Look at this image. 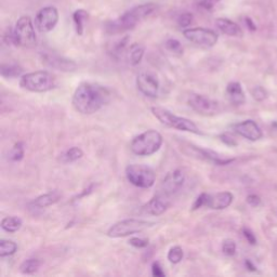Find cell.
<instances>
[{
  "label": "cell",
  "mask_w": 277,
  "mask_h": 277,
  "mask_svg": "<svg viewBox=\"0 0 277 277\" xmlns=\"http://www.w3.org/2000/svg\"><path fill=\"white\" fill-rule=\"evenodd\" d=\"M111 94L105 87L95 82H82L75 90L72 104L76 112L92 115L110 101Z\"/></svg>",
  "instance_id": "6da1fadb"
},
{
  "label": "cell",
  "mask_w": 277,
  "mask_h": 277,
  "mask_svg": "<svg viewBox=\"0 0 277 277\" xmlns=\"http://www.w3.org/2000/svg\"><path fill=\"white\" fill-rule=\"evenodd\" d=\"M157 6L155 4H143L134 7L129 11L125 12L122 17L117 20L112 21L108 25V31L111 34L123 33L126 31H130L142 20H144L156 10Z\"/></svg>",
  "instance_id": "7a4b0ae2"
},
{
  "label": "cell",
  "mask_w": 277,
  "mask_h": 277,
  "mask_svg": "<svg viewBox=\"0 0 277 277\" xmlns=\"http://www.w3.org/2000/svg\"><path fill=\"white\" fill-rule=\"evenodd\" d=\"M151 112L153 114V116L157 119L161 125H164L168 128H172V129L175 130L191 132L194 134H203V132L200 130V128L197 127V125L194 122H192L191 119L176 116L173 113L164 108H159V106H153L151 109Z\"/></svg>",
  "instance_id": "3957f363"
},
{
  "label": "cell",
  "mask_w": 277,
  "mask_h": 277,
  "mask_svg": "<svg viewBox=\"0 0 277 277\" xmlns=\"http://www.w3.org/2000/svg\"><path fill=\"white\" fill-rule=\"evenodd\" d=\"M162 142L164 139L161 134L157 130L150 129L133 138L130 150L138 156H151L160 150Z\"/></svg>",
  "instance_id": "277c9868"
},
{
  "label": "cell",
  "mask_w": 277,
  "mask_h": 277,
  "mask_svg": "<svg viewBox=\"0 0 277 277\" xmlns=\"http://www.w3.org/2000/svg\"><path fill=\"white\" fill-rule=\"evenodd\" d=\"M8 42L24 48H33L36 46L37 36L30 17H22L18 20L14 30L9 34Z\"/></svg>",
  "instance_id": "5b68a950"
},
{
  "label": "cell",
  "mask_w": 277,
  "mask_h": 277,
  "mask_svg": "<svg viewBox=\"0 0 277 277\" xmlns=\"http://www.w3.org/2000/svg\"><path fill=\"white\" fill-rule=\"evenodd\" d=\"M20 87L31 92H47L56 87L55 77L47 70H37V72L24 74L21 76Z\"/></svg>",
  "instance_id": "8992f818"
},
{
  "label": "cell",
  "mask_w": 277,
  "mask_h": 277,
  "mask_svg": "<svg viewBox=\"0 0 277 277\" xmlns=\"http://www.w3.org/2000/svg\"><path fill=\"white\" fill-rule=\"evenodd\" d=\"M155 223L146 221L142 219H126L113 224L106 235L111 238H120L133 235L145 231L148 227H152Z\"/></svg>",
  "instance_id": "52a82bcc"
},
{
  "label": "cell",
  "mask_w": 277,
  "mask_h": 277,
  "mask_svg": "<svg viewBox=\"0 0 277 277\" xmlns=\"http://www.w3.org/2000/svg\"><path fill=\"white\" fill-rule=\"evenodd\" d=\"M126 177L132 186L139 189H150L156 181V175L153 169L144 165L137 164L127 166Z\"/></svg>",
  "instance_id": "ba28073f"
},
{
  "label": "cell",
  "mask_w": 277,
  "mask_h": 277,
  "mask_svg": "<svg viewBox=\"0 0 277 277\" xmlns=\"http://www.w3.org/2000/svg\"><path fill=\"white\" fill-rule=\"evenodd\" d=\"M234 200V196L230 192H220L217 194L202 193L196 198L192 210H197L203 207H207L214 210H222L231 206Z\"/></svg>",
  "instance_id": "9c48e42d"
},
{
  "label": "cell",
  "mask_w": 277,
  "mask_h": 277,
  "mask_svg": "<svg viewBox=\"0 0 277 277\" xmlns=\"http://www.w3.org/2000/svg\"><path fill=\"white\" fill-rule=\"evenodd\" d=\"M188 104L192 110L203 116L216 115L221 111L220 104L217 101L198 94H191L188 98Z\"/></svg>",
  "instance_id": "30bf717a"
},
{
  "label": "cell",
  "mask_w": 277,
  "mask_h": 277,
  "mask_svg": "<svg viewBox=\"0 0 277 277\" xmlns=\"http://www.w3.org/2000/svg\"><path fill=\"white\" fill-rule=\"evenodd\" d=\"M183 36L189 41L193 44L204 47V48H211L218 42V34L208 28L204 27H195V28H188L183 32Z\"/></svg>",
  "instance_id": "8fae6325"
},
{
  "label": "cell",
  "mask_w": 277,
  "mask_h": 277,
  "mask_svg": "<svg viewBox=\"0 0 277 277\" xmlns=\"http://www.w3.org/2000/svg\"><path fill=\"white\" fill-rule=\"evenodd\" d=\"M137 87L141 94L147 98L155 99L158 97L159 80L157 76L151 72L143 70L139 73L137 77Z\"/></svg>",
  "instance_id": "7c38bea8"
},
{
  "label": "cell",
  "mask_w": 277,
  "mask_h": 277,
  "mask_svg": "<svg viewBox=\"0 0 277 277\" xmlns=\"http://www.w3.org/2000/svg\"><path fill=\"white\" fill-rule=\"evenodd\" d=\"M59 22V11L54 7H45L37 13L36 25L41 33L51 32Z\"/></svg>",
  "instance_id": "4fadbf2b"
},
{
  "label": "cell",
  "mask_w": 277,
  "mask_h": 277,
  "mask_svg": "<svg viewBox=\"0 0 277 277\" xmlns=\"http://www.w3.org/2000/svg\"><path fill=\"white\" fill-rule=\"evenodd\" d=\"M184 181H186V174H184L182 170H172V171L168 172L165 179L162 180L160 184V193L167 196L175 194L183 187Z\"/></svg>",
  "instance_id": "5bb4252c"
},
{
  "label": "cell",
  "mask_w": 277,
  "mask_h": 277,
  "mask_svg": "<svg viewBox=\"0 0 277 277\" xmlns=\"http://www.w3.org/2000/svg\"><path fill=\"white\" fill-rule=\"evenodd\" d=\"M169 196L158 193L156 194L151 201H148L143 207H142V211L144 214L151 215V216H160L162 214H165V211L169 207Z\"/></svg>",
  "instance_id": "9a60e30c"
},
{
  "label": "cell",
  "mask_w": 277,
  "mask_h": 277,
  "mask_svg": "<svg viewBox=\"0 0 277 277\" xmlns=\"http://www.w3.org/2000/svg\"><path fill=\"white\" fill-rule=\"evenodd\" d=\"M42 62L47 64L49 67L62 70V72H74L77 68V64L74 61L51 53L42 55Z\"/></svg>",
  "instance_id": "2e32d148"
},
{
  "label": "cell",
  "mask_w": 277,
  "mask_h": 277,
  "mask_svg": "<svg viewBox=\"0 0 277 277\" xmlns=\"http://www.w3.org/2000/svg\"><path fill=\"white\" fill-rule=\"evenodd\" d=\"M234 130L239 136L250 141H258L262 138L260 127L253 120H245V122L234 125Z\"/></svg>",
  "instance_id": "e0dca14e"
},
{
  "label": "cell",
  "mask_w": 277,
  "mask_h": 277,
  "mask_svg": "<svg viewBox=\"0 0 277 277\" xmlns=\"http://www.w3.org/2000/svg\"><path fill=\"white\" fill-rule=\"evenodd\" d=\"M189 148L191 150V155H193V156H195V157L200 158V159L212 162V164L219 165V166L227 165L234 160V159L223 158L216 152L211 151V150H206V148L197 147V146H193V145H191Z\"/></svg>",
  "instance_id": "ac0fdd59"
},
{
  "label": "cell",
  "mask_w": 277,
  "mask_h": 277,
  "mask_svg": "<svg viewBox=\"0 0 277 277\" xmlns=\"http://www.w3.org/2000/svg\"><path fill=\"white\" fill-rule=\"evenodd\" d=\"M216 25L220 31H221L223 34L227 35V36L238 37L243 35V31H241L239 25L229 19L220 18L216 21Z\"/></svg>",
  "instance_id": "d6986e66"
},
{
  "label": "cell",
  "mask_w": 277,
  "mask_h": 277,
  "mask_svg": "<svg viewBox=\"0 0 277 277\" xmlns=\"http://www.w3.org/2000/svg\"><path fill=\"white\" fill-rule=\"evenodd\" d=\"M60 198H61V195L59 192H50V193L40 195L37 198H35L34 201L30 203V206L33 208H37V209L47 208L49 206L58 203L60 201Z\"/></svg>",
  "instance_id": "ffe728a7"
},
{
  "label": "cell",
  "mask_w": 277,
  "mask_h": 277,
  "mask_svg": "<svg viewBox=\"0 0 277 277\" xmlns=\"http://www.w3.org/2000/svg\"><path fill=\"white\" fill-rule=\"evenodd\" d=\"M226 95L229 97L230 101L235 105H241L245 103V94L241 88L240 83L233 81L227 84L226 87Z\"/></svg>",
  "instance_id": "44dd1931"
},
{
  "label": "cell",
  "mask_w": 277,
  "mask_h": 277,
  "mask_svg": "<svg viewBox=\"0 0 277 277\" xmlns=\"http://www.w3.org/2000/svg\"><path fill=\"white\" fill-rule=\"evenodd\" d=\"M145 49L143 46L139 44H133L129 48V52H128V60L132 66H136L141 63L142 59L144 56Z\"/></svg>",
  "instance_id": "7402d4cb"
},
{
  "label": "cell",
  "mask_w": 277,
  "mask_h": 277,
  "mask_svg": "<svg viewBox=\"0 0 277 277\" xmlns=\"http://www.w3.org/2000/svg\"><path fill=\"white\" fill-rule=\"evenodd\" d=\"M83 156V152L80 147L73 146L68 148L67 151L61 154L60 156V161L63 164H68V162H74L78 159H80Z\"/></svg>",
  "instance_id": "603a6c76"
},
{
  "label": "cell",
  "mask_w": 277,
  "mask_h": 277,
  "mask_svg": "<svg viewBox=\"0 0 277 277\" xmlns=\"http://www.w3.org/2000/svg\"><path fill=\"white\" fill-rule=\"evenodd\" d=\"M0 74L4 78H17L23 76V68L18 64H3Z\"/></svg>",
  "instance_id": "cb8c5ba5"
},
{
  "label": "cell",
  "mask_w": 277,
  "mask_h": 277,
  "mask_svg": "<svg viewBox=\"0 0 277 277\" xmlns=\"http://www.w3.org/2000/svg\"><path fill=\"white\" fill-rule=\"evenodd\" d=\"M22 227V220L18 217H6L2 221V229L8 233H16Z\"/></svg>",
  "instance_id": "d4e9b609"
},
{
  "label": "cell",
  "mask_w": 277,
  "mask_h": 277,
  "mask_svg": "<svg viewBox=\"0 0 277 277\" xmlns=\"http://www.w3.org/2000/svg\"><path fill=\"white\" fill-rule=\"evenodd\" d=\"M41 266V262L38 259H28L25 260L22 264L20 265L21 273L26 275H32L36 273Z\"/></svg>",
  "instance_id": "484cf974"
},
{
  "label": "cell",
  "mask_w": 277,
  "mask_h": 277,
  "mask_svg": "<svg viewBox=\"0 0 277 277\" xmlns=\"http://www.w3.org/2000/svg\"><path fill=\"white\" fill-rule=\"evenodd\" d=\"M18 250V245L12 240L2 239L0 240V257H10Z\"/></svg>",
  "instance_id": "4316f807"
},
{
  "label": "cell",
  "mask_w": 277,
  "mask_h": 277,
  "mask_svg": "<svg viewBox=\"0 0 277 277\" xmlns=\"http://www.w3.org/2000/svg\"><path fill=\"white\" fill-rule=\"evenodd\" d=\"M73 19H74V22H75L77 34L78 35H82L84 22H86L87 19H88V12L84 11V10H81V9L80 10H77L74 13Z\"/></svg>",
  "instance_id": "83f0119b"
},
{
  "label": "cell",
  "mask_w": 277,
  "mask_h": 277,
  "mask_svg": "<svg viewBox=\"0 0 277 277\" xmlns=\"http://www.w3.org/2000/svg\"><path fill=\"white\" fill-rule=\"evenodd\" d=\"M24 143L23 142H18L9 152V158L12 161H21L24 158Z\"/></svg>",
  "instance_id": "f1b7e54d"
},
{
  "label": "cell",
  "mask_w": 277,
  "mask_h": 277,
  "mask_svg": "<svg viewBox=\"0 0 277 277\" xmlns=\"http://www.w3.org/2000/svg\"><path fill=\"white\" fill-rule=\"evenodd\" d=\"M183 249L180 247V246H173L169 249L168 251V254H167V258L169 260L170 263L172 264H177L180 263V262L182 261L183 259Z\"/></svg>",
  "instance_id": "f546056e"
},
{
  "label": "cell",
  "mask_w": 277,
  "mask_h": 277,
  "mask_svg": "<svg viewBox=\"0 0 277 277\" xmlns=\"http://www.w3.org/2000/svg\"><path fill=\"white\" fill-rule=\"evenodd\" d=\"M165 47L169 52H171L173 54L181 55L183 53V47L181 45V42L176 39H168L166 41Z\"/></svg>",
  "instance_id": "4dcf8cb0"
},
{
  "label": "cell",
  "mask_w": 277,
  "mask_h": 277,
  "mask_svg": "<svg viewBox=\"0 0 277 277\" xmlns=\"http://www.w3.org/2000/svg\"><path fill=\"white\" fill-rule=\"evenodd\" d=\"M222 251L224 254L233 257L236 253V244L233 239H225L222 245Z\"/></svg>",
  "instance_id": "1f68e13d"
},
{
  "label": "cell",
  "mask_w": 277,
  "mask_h": 277,
  "mask_svg": "<svg viewBox=\"0 0 277 277\" xmlns=\"http://www.w3.org/2000/svg\"><path fill=\"white\" fill-rule=\"evenodd\" d=\"M192 22H193V14L189 12L182 13L181 16L177 18V24H179L180 27H183V28L190 26Z\"/></svg>",
  "instance_id": "d6a6232c"
},
{
  "label": "cell",
  "mask_w": 277,
  "mask_h": 277,
  "mask_svg": "<svg viewBox=\"0 0 277 277\" xmlns=\"http://www.w3.org/2000/svg\"><path fill=\"white\" fill-rule=\"evenodd\" d=\"M129 244L138 249H142V248H146L148 246V239L139 238V237H132L129 239Z\"/></svg>",
  "instance_id": "836d02e7"
},
{
  "label": "cell",
  "mask_w": 277,
  "mask_h": 277,
  "mask_svg": "<svg viewBox=\"0 0 277 277\" xmlns=\"http://www.w3.org/2000/svg\"><path fill=\"white\" fill-rule=\"evenodd\" d=\"M252 96L257 101H262L266 98V91L262 87L258 86L252 90Z\"/></svg>",
  "instance_id": "e575fe53"
},
{
  "label": "cell",
  "mask_w": 277,
  "mask_h": 277,
  "mask_svg": "<svg viewBox=\"0 0 277 277\" xmlns=\"http://www.w3.org/2000/svg\"><path fill=\"white\" fill-rule=\"evenodd\" d=\"M152 274H153V276H156V277H164L165 276V272L162 271V267L160 266L158 262H154V263L152 264Z\"/></svg>",
  "instance_id": "d590c367"
},
{
  "label": "cell",
  "mask_w": 277,
  "mask_h": 277,
  "mask_svg": "<svg viewBox=\"0 0 277 277\" xmlns=\"http://www.w3.org/2000/svg\"><path fill=\"white\" fill-rule=\"evenodd\" d=\"M219 0H201L200 6L206 10H211L218 4Z\"/></svg>",
  "instance_id": "8d00e7d4"
},
{
  "label": "cell",
  "mask_w": 277,
  "mask_h": 277,
  "mask_svg": "<svg viewBox=\"0 0 277 277\" xmlns=\"http://www.w3.org/2000/svg\"><path fill=\"white\" fill-rule=\"evenodd\" d=\"M243 234H244L245 238H246L248 241H249V243H250L251 245H254L255 243H257V239H255V237H254V235H253V233H252L249 229H246V227H245V229L243 230Z\"/></svg>",
  "instance_id": "74e56055"
},
{
  "label": "cell",
  "mask_w": 277,
  "mask_h": 277,
  "mask_svg": "<svg viewBox=\"0 0 277 277\" xmlns=\"http://www.w3.org/2000/svg\"><path fill=\"white\" fill-rule=\"evenodd\" d=\"M247 203L250 206H252V207H258V206L261 204V200L259 196L252 194L247 197Z\"/></svg>",
  "instance_id": "f35d334b"
},
{
  "label": "cell",
  "mask_w": 277,
  "mask_h": 277,
  "mask_svg": "<svg viewBox=\"0 0 277 277\" xmlns=\"http://www.w3.org/2000/svg\"><path fill=\"white\" fill-rule=\"evenodd\" d=\"M220 138H221V141L224 142V143L227 144V145H231V146L232 145H236L235 140H234L231 136H229V134H222V136L220 137Z\"/></svg>",
  "instance_id": "ab89813d"
},
{
  "label": "cell",
  "mask_w": 277,
  "mask_h": 277,
  "mask_svg": "<svg viewBox=\"0 0 277 277\" xmlns=\"http://www.w3.org/2000/svg\"><path fill=\"white\" fill-rule=\"evenodd\" d=\"M246 23L248 24V27H249L251 31L255 30V26H254V24L252 23V21L250 19H246Z\"/></svg>",
  "instance_id": "60d3db41"
},
{
  "label": "cell",
  "mask_w": 277,
  "mask_h": 277,
  "mask_svg": "<svg viewBox=\"0 0 277 277\" xmlns=\"http://www.w3.org/2000/svg\"><path fill=\"white\" fill-rule=\"evenodd\" d=\"M246 266L248 267V269H250V271H254V269H255V267L252 265V263L249 260L246 261Z\"/></svg>",
  "instance_id": "b9f144b4"
}]
</instances>
